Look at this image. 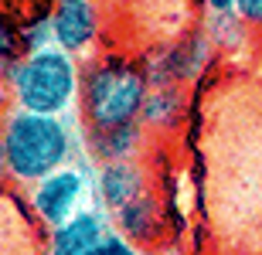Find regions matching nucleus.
<instances>
[{
    "label": "nucleus",
    "instance_id": "obj_1",
    "mask_svg": "<svg viewBox=\"0 0 262 255\" xmlns=\"http://www.w3.org/2000/svg\"><path fill=\"white\" fill-rule=\"evenodd\" d=\"M150 96V79L140 61L126 55H96L82 65V92H78V112L85 129H109L136 123Z\"/></svg>",
    "mask_w": 262,
    "mask_h": 255
},
{
    "label": "nucleus",
    "instance_id": "obj_2",
    "mask_svg": "<svg viewBox=\"0 0 262 255\" xmlns=\"http://www.w3.org/2000/svg\"><path fill=\"white\" fill-rule=\"evenodd\" d=\"M0 136L14 187H31L41 177L68 167L75 150V133L65 116H45L28 109H10L7 119L0 123Z\"/></svg>",
    "mask_w": 262,
    "mask_h": 255
},
{
    "label": "nucleus",
    "instance_id": "obj_3",
    "mask_svg": "<svg viewBox=\"0 0 262 255\" xmlns=\"http://www.w3.org/2000/svg\"><path fill=\"white\" fill-rule=\"evenodd\" d=\"M7 82L14 109L45 112V116H68L78 106L82 92V65L75 55L61 51L58 44L38 48L20 61L7 65Z\"/></svg>",
    "mask_w": 262,
    "mask_h": 255
},
{
    "label": "nucleus",
    "instance_id": "obj_4",
    "mask_svg": "<svg viewBox=\"0 0 262 255\" xmlns=\"http://www.w3.org/2000/svg\"><path fill=\"white\" fill-rule=\"evenodd\" d=\"M89 191H92L89 174L82 167H72V164H68V167L41 177L38 184L28 187V204H31V211H34V218L51 231V228H58L61 221L75 218L82 207H89L85 204Z\"/></svg>",
    "mask_w": 262,
    "mask_h": 255
},
{
    "label": "nucleus",
    "instance_id": "obj_5",
    "mask_svg": "<svg viewBox=\"0 0 262 255\" xmlns=\"http://www.w3.org/2000/svg\"><path fill=\"white\" fill-rule=\"evenodd\" d=\"M214 41L204 34V31H187L181 38H174L170 44L157 48L150 55V61L143 65L146 79H150V88L157 85H181L194 82L208 65L214 61Z\"/></svg>",
    "mask_w": 262,
    "mask_h": 255
},
{
    "label": "nucleus",
    "instance_id": "obj_6",
    "mask_svg": "<svg viewBox=\"0 0 262 255\" xmlns=\"http://www.w3.org/2000/svg\"><path fill=\"white\" fill-rule=\"evenodd\" d=\"M51 44L61 51L89 58L102 34V14L96 0H55L51 4Z\"/></svg>",
    "mask_w": 262,
    "mask_h": 255
},
{
    "label": "nucleus",
    "instance_id": "obj_7",
    "mask_svg": "<svg viewBox=\"0 0 262 255\" xmlns=\"http://www.w3.org/2000/svg\"><path fill=\"white\" fill-rule=\"evenodd\" d=\"M48 228L31 211L28 197L0 191V255H48Z\"/></svg>",
    "mask_w": 262,
    "mask_h": 255
},
{
    "label": "nucleus",
    "instance_id": "obj_8",
    "mask_svg": "<svg viewBox=\"0 0 262 255\" xmlns=\"http://www.w3.org/2000/svg\"><path fill=\"white\" fill-rule=\"evenodd\" d=\"M92 187H96L99 207L106 215H116L119 207H126L129 201L150 191V180L140 160H116V164H99Z\"/></svg>",
    "mask_w": 262,
    "mask_h": 255
},
{
    "label": "nucleus",
    "instance_id": "obj_9",
    "mask_svg": "<svg viewBox=\"0 0 262 255\" xmlns=\"http://www.w3.org/2000/svg\"><path fill=\"white\" fill-rule=\"evenodd\" d=\"M109 235V218L102 207H82L75 218L48 231V255H92Z\"/></svg>",
    "mask_w": 262,
    "mask_h": 255
},
{
    "label": "nucleus",
    "instance_id": "obj_10",
    "mask_svg": "<svg viewBox=\"0 0 262 255\" xmlns=\"http://www.w3.org/2000/svg\"><path fill=\"white\" fill-rule=\"evenodd\" d=\"M82 143H85V153L96 164L136 160L146 143V126L136 119V123H123V126H109V129H85Z\"/></svg>",
    "mask_w": 262,
    "mask_h": 255
},
{
    "label": "nucleus",
    "instance_id": "obj_11",
    "mask_svg": "<svg viewBox=\"0 0 262 255\" xmlns=\"http://www.w3.org/2000/svg\"><path fill=\"white\" fill-rule=\"evenodd\" d=\"M113 225L123 238H129L133 245H154L157 238L164 235V215H160V201L150 191L143 197L129 201L126 207H119L113 215Z\"/></svg>",
    "mask_w": 262,
    "mask_h": 255
},
{
    "label": "nucleus",
    "instance_id": "obj_12",
    "mask_svg": "<svg viewBox=\"0 0 262 255\" xmlns=\"http://www.w3.org/2000/svg\"><path fill=\"white\" fill-rule=\"evenodd\" d=\"M184 112H187V96L181 85H157L150 88V96L143 102V112H140V123L146 129H177L184 123Z\"/></svg>",
    "mask_w": 262,
    "mask_h": 255
},
{
    "label": "nucleus",
    "instance_id": "obj_13",
    "mask_svg": "<svg viewBox=\"0 0 262 255\" xmlns=\"http://www.w3.org/2000/svg\"><path fill=\"white\" fill-rule=\"evenodd\" d=\"M28 55L24 48V24H20L14 14H0V68H7L14 61H20Z\"/></svg>",
    "mask_w": 262,
    "mask_h": 255
},
{
    "label": "nucleus",
    "instance_id": "obj_14",
    "mask_svg": "<svg viewBox=\"0 0 262 255\" xmlns=\"http://www.w3.org/2000/svg\"><path fill=\"white\" fill-rule=\"evenodd\" d=\"M92 255H143V248L133 245L129 238H123L119 231H109L106 242H102V245H99Z\"/></svg>",
    "mask_w": 262,
    "mask_h": 255
},
{
    "label": "nucleus",
    "instance_id": "obj_15",
    "mask_svg": "<svg viewBox=\"0 0 262 255\" xmlns=\"http://www.w3.org/2000/svg\"><path fill=\"white\" fill-rule=\"evenodd\" d=\"M238 17L249 24V28H262V0H238Z\"/></svg>",
    "mask_w": 262,
    "mask_h": 255
},
{
    "label": "nucleus",
    "instance_id": "obj_16",
    "mask_svg": "<svg viewBox=\"0 0 262 255\" xmlns=\"http://www.w3.org/2000/svg\"><path fill=\"white\" fill-rule=\"evenodd\" d=\"M14 109V96H10V82H7V72L0 68V123L7 119V112Z\"/></svg>",
    "mask_w": 262,
    "mask_h": 255
},
{
    "label": "nucleus",
    "instance_id": "obj_17",
    "mask_svg": "<svg viewBox=\"0 0 262 255\" xmlns=\"http://www.w3.org/2000/svg\"><path fill=\"white\" fill-rule=\"evenodd\" d=\"M208 14H235L238 10V0H201Z\"/></svg>",
    "mask_w": 262,
    "mask_h": 255
},
{
    "label": "nucleus",
    "instance_id": "obj_18",
    "mask_svg": "<svg viewBox=\"0 0 262 255\" xmlns=\"http://www.w3.org/2000/svg\"><path fill=\"white\" fill-rule=\"evenodd\" d=\"M10 184V174H7V153H4V136H0V191Z\"/></svg>",
    "mask_w": 262,
    "mask_h": 255
},
{
    "label": "nucleus",
    "instance_id": "obj_19",
    "mask_svg": "<svg viewBox=\"0 0 262 255\" xmlns=\"http://www.w3.org/2000/svg\"><path fill=\"white\" fill-rule=\"evenodd\" d=\"M0 14H4V0H0Z\"/></svg>",
    "mask_w": 262,
    "mask_h": 255
}]
</instances>
